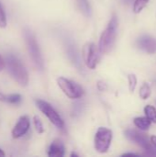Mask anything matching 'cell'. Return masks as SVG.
I'll return each mask as SVG.
<instances>
[{
  "instance_id": "cell-3",
  "label": "cell",
  "mask_w": 156,
  "mask_h": 157,
  "mask_svg": "<svg viewBox=\"0 0 156 157\" xmlns=\"http://www.w3.org/2000/svg\"><path fill=\"white\" fill-rule=\"evenodd\" d=\"M24 37H25V40H26V44H27V48H28L29 56H30L33 63L35 64L37 69L42 70L43 69V59H42L41 52H40L39 44L36 40L34 34L30 30L25 29Z\"/></svg>"
},
{
  "instance_id": "cell-25",
  "label": "cell",
  "mask_w": 156,
  "mask_h": 157,
  "mask_svg": "<svg viewBox=\"0 0 156 157\" xmlns=\"http://www.w3.org/2000/svg\"><path fill=\"white\" fill-rule=\"evenodd\" d=\"M5 155H5V153H4V152H3V151H2V150L0 149V157L5 156Z\"/></svg>"
},
{
  "instance_id": "cell-1",
  "label": "cell",
  "mask_w": 156,
  "mask_h": 157,
  "mask_svg": "<svg viewBox=\"0 0 156 157\" xmlns=\"http://www.w3.org/2000/svg\"><path fill=\"white\" fill-rule=\"evenodd\" d=\"M117 30H118V18L116 16H113L109 20L106 29L102 32L100 36L99 44H98V50L100 52L107 53L112 49L116 40Z\"/></svg>"
},
{
  "instance_id": "cell-12",
  "label": "cell",
  "mask_w": 156,
  "mask_h": 157,
  "mask_svg": "<svg viewBox=\"0 0 156 157\" xmlns=\"http://www.w3.org/2000/svg\"><path fill=\"white\" fill-rule=\"evenodd\" d=\"M0 101L8 103V104H13V105H17L21 101V96L19 94H11V95H5L0 93Z\"/></svg>"
},
{
  "instance_id": "cell-19",
  "label": "cell",
  "mask_w": 156,
  "mask_h": 157,
  "mask_svg": "<svg viewBox=\"0 0 156 157\" xmlns=\"http://www.w3.org/2000/svg\"><path fill=\"white\" fill-rule=\"evenodd\" d=\"M128 81H129V89L132 93V92H134V90L136 88V86H137V77H136V75H133V74L129 75H128Z\"/></svg>"
},
{
  "instance_id": "cell-14",
  "label": "cell",
  "mask_w": 156,
  "mask_h": 157,
  "mask_svg": "<svg viewBox=\"0 0 156 157\" xmlns=\"http://www.w3.org/2000/svg\"><path fill=\"white\" fill-rule=\"evenodd\" d=\"M67 52H68V55H69L70 59L72 60V62H73L77 67L80 68V59H79L78 53H77L75 48L74 47V45H68Z\"/></svg>"
},
{
  "instance_id": "cell-10",
  "label": "cell",
  "mask_w": 156,
  "mask_h": 157,
  "mask_svg": "<svg viewBox=\"0 0 156 157\" xmlns=\"http://www.w3.org/2000/svg\"><path fill=\"white\" fill-rule=\"evenodd\" d=\"M137 46L149 54H153L156 52V39L154 37L148 36V35H144L142 36L141 38H139L137 40Z\"/></svg>"
},
{
  "instance_id": "cell-23",
  "label": "cell",
  "mask_w": 156,
  "mask_h": 157,
  "mask_svg": "<svg viewBox=\"0 0 156 157\" xmlns=\"http://www.w3.org/2000/svg\"><path fill=\"white\" fill-rule=\"evenodd\" d=\"M151 143H152V144L156 148V135H153L151 137Z\"/></svg>"
},
{
  "instance_id": "cell-28",
  "label": "cell",
  "mask_w": 156,
  "mask_h": 157,
  "mask_svg": "<svg viewBox=\"0 0 156 157\" xmlns=\"http://www.w3.org/2000/svg\"><path fill=\"white\" fill-rule=\"evenodd\" d=\"M155 82H156V80H155Z\"/></svg>"
},
{
  "instance_id": "cell-7",
  "label": "cell",
  "mask_w": 156,
  "mask_h": 157,
  "mask_svg": "<svg viewBox=\"0 0 156 157\" xmlns=\"http://www.w3.org/2000/svg\"><path fill=\"white\" fill-rule=\"evenodd\" d=\"M124 134L128 140L134 142L135 144L140 145L143 149H144L149 154L156 155V148H154V146L152 144V143H150V141L148 140V138L146 136H144L143 133H141L135 130H127V131H125Z\"/></svg>"
},
{
  "instance_id": "cell-2",
  "label": "cell",
  "mask_w": 156,
  "mask_h": 157,
  "mask_svg": "<svg viewBox=\"0 0 156 157\" xmlns=\"http://www.w3.org/2000/svg\"><path fill=\"white\" fill-rule=\"evenodd\" d=\"M6 65L8 68V71L12 77L20 85V86H27L29 83V75L22 64V63L19 61V59L12 54L8 55L6 57Z\"/></svg>"
},
{
  "instance_id": "cell-8",
  "label": "cell",
  "mask_w": 156,
  "mask_h": 157,
  "mask_svg": "<svg viewBox=\"0 0 156 157\" xmlns=\"http://www.w3.org/2000/svg\"><path fill=\"white\" fill-rule=\"evenodd\" d=\"M99 50L93 42L86 43L83 48V58L86 66L95 69L99 62Z\"/></svg>"
},
{
  "instance_id": "cell-5",
  "label": "cell",
  "mask_w": 156,
  "mask_h": 157,
  "mask_svg": "<svg viewBox=\"0 0 156 157\" xmlns=\"http://www.w3.org/2000/svg\"><path fill=\"white\" fill-rule=\"evenodd\" d=\"M37 107L40 109V110L49 119V121L58 129L63 130L64 129V122L62 119V117L59 115V113L52 108L51 104L48 102L41 100V99H37L36 100Z\"/></svg>"
},
{
  "instance_id": "cell-15",
  "label": "cell",
  "mask_w": 156,
  "mask_h": 157,
  "mask_svg": "<svg viewBox=\"0 0 156 157\" xmlns=\"http://www.w3.org/2000/svg\"><path fill=\"white\" fill-rule=\"evenodd\" d=\"M77 3L81 11L84 13V15L86 17H90L92 13V9H91L89 1L88 0H77Z\"/></svg>"
},
{
  "instance_id": "cell-17",
  "label": "cell",
  "mask_w": 156,
  "mask_h": 157,
  "mask_svg": "<svg viewBox=\"0 0 156 157\" xmlns=\"http://www.w3.org/2000/svg\"><path fill=\"white\" fill-rule=\"evenodd\" d=\"M151 93H152V89H151V86L150 85L147 83V82H144L141 88H140V97L142 99H147L150 96H151Z\"/></svg>"
},
{
  "instance_id": "cell-4",
  "label": "cell",
  "mask_w": 156,
  "mask_h": 157,
  "mask_svg": "<svg viewBox=\"0 0 156 157\" xmlns=\"http://www.w3.org/2000/svg\"><path fill=\"white\" fill-rule=\"evenodd\" d=\"M111 141H112L111 130L105 127H100L98 128L95 135V140H94L95 149L100 154H105L108 151L111 144Z\"/></svg>"
},
{
  "instance_id": "cell-26",
  "label": "cell",
  "mask_w": 156,
  "mask_h": 157,
  "mask_svg": "<svg viewBox=\"0 0 156 157\" xmlns=\"http://www.w3.org/2000/svg\"><path fill=\"white\" fill-rule=\"evenodd\" d=\"M71 156H72V157H73V156H78V155H77L76 154H74V153H73V154L71 155Z\"/></svg>"
},
{
  "instance_id": "cell-20",
  "label": "cell",
  "mask_w": 156,
  "mask_h": 157,
  "mask_svg": "<svg viewBox=\"0 0 156 157\" xmlns=\"http://www.w3.org/2000/svg\"><path fill=\"white\" fill-rule=\"evenodd\" d=\"M33 120H34V125H35V129H36L37 132L40 133V134L43 133L44 132V128H43L42 122L40 120V118L38 116H35Z\"/></svg>"
},
{
  "instance_id": "cell-18",
  "label": "cell",
  "mask_w": 156,
  "mask_h": 157,
  "mask_svg": "<svg viewBox=\"0 0 156 157\" xmlns=\"http://www.w3.org/2000/svg\"><path fill=\"white\" fill-rule=\"evenodd\" d=\"M149 0H135L133 4V11L135 13H140L148 4Z\"/></svg>"
},
{
  "instance_id": "cell-11",
  "label": "cell",
  "mask_w": 156,
  "mask_h": 157,
  "mask_svg": "<svg viewBox=\"0 0 156 157\" xmlns=\"http://www.w3.org/2000/svg\"><path fill=\"white\" fill-rule=\"evenodd\" d=\"M50 157H63L64 155V146L60 140H54L49 148Z\"/></svg>"
},
{
  "instance_id": "cell-13",
  "label": "cell",
  "mask_w": 156,
  "mask_h": 157,
  "mask_svg": "<svg viewBox=\"0 0 156 157\" xmlns=\"http://www.w3.org/2000/svg\"><path fill=\"white\" fill-rule=\"evenodd\" d=\"M133 122H134V125L142 130V131H147L149 130L150 126H151V121L147 119V118H144V117H138V118H135L133 120Z\"/></svg>"
},
{
  "instance_id": "cell-16",
  "label": "cell",
  "mask_w": 156,
  "mask_h": 157,
  "mask_svg": "<svg viewBox=\"0 0 156 157\" xmlns=\"http://www.w3.org/2000/svg\"><path fill=\"white\" fill-rule=\"evenodd\" d=\"M144 112L146 115V118L151 121L156 123V109L154 106L151 105H147L144 108Z\"/></svg>"
},
{
  "instance_id": "cell-21",
  "label": "cell",
  "mask_w": 156,
  "mask_h": 157,
  "mask_svg": "<svg viewBox=\"0 0 156 157\" xmlns=\"http://www.w3.org/2000/svg\"><path fill=\"white\" fill-rule=\"evenodd\" d=\"M6 17L3 6L0 3V28H6Z\"/></svg>"
},
{
  "instance_id": "cell-6",
  "label": "cell",
  "mask_w": 156,
  "mask_h": 157,
  "mask_svg": "<svg viewBox=\"0 0 156 157\" xmlns=\"http://www.w3.org/2000/svg\"><path fill=\"white\" fill-rule=\"evenodd\" d=\"M57 84L62 91L71 99H77L83 97L84 89L75 82L64 77H59Z\"/></svg>"
},
{
  "instance_id": "cell-27",
  "label": "cell",
  "mask_w": 156,
  "mask_h": 157,
  "mask_svg": "<svg viewBox=\"0 0 156 157\" xmlns=\"http://www.w3.org/2000/svg\"><path fill=\"white\" fill-rule=\"evenodd\" d=\"M124 1H125V2H127V3H128V2H130V1H131V0H124Z\"/></svg>"
},
{
  "instance_id": "cell-9",
  "label": "cell",
  "mask_w": 156,
  "mask_h": 157,
  "mask_svg": "<svg viewBox=\"0 0 156 157\" xmlns=\"http://www.w3.org/2000/svg\"><path fill=\"white\" fill-rule=\"evenodd\" d=\"M30 126V121L28 116H22L12 130V137L15 139L20 138L27 133Z\"/></svg>"
},
{
  "instance_id": "cell-22",
  "label": "cell",
  "mask_w": 156,
  "mask_h": 157,
  "mask_svg": "<svg viewBox=\"0 0 156 157\" xmlns=\"http://www.w3.org/2000/svg\"><path fill=\"white\" fill-rule=\"evenodd\" d=\"M5 66H6V63H5V61L3 60V58L0 56V71H2V70L5 68Z\"/></svg>"
},
{
  "instance_id": "cell-24",
  "label": "cell",
  "mask_w": 156,
  "mask_h": 157,
  "mask_svg": "<svg viewBox=\"0 0 156 157\" xmlns=\"http://www.w3.org/2000/svg\"><path fill=\"white\" fill-rule=\"evenodd\" d=\"M122 156H138V155L137 154H132V153H127V154L122 155Z\"/></svg>"
}]
</instances>
